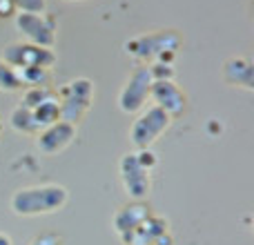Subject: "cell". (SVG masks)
I'll return each mask as SVG.
<instances>
[{
  "mask_svg": "<svg viewBox=\"0 0 254 245\" xmlns=\"http://www.w3.org/2000/svg\"><path fill=\"white\" fill-rule=\"evenodd\" d=\"M67 2H83V0H67Z\"/></svg>",
  "mask_w": 254,
  "mask_h": 245,
  "instance_id": "cell-22",
  "label": "cell"
},
{
  "mask_svg": "<svg viewBox=\"0 0 254 245\" xmlns=\"http://www.w3.org/2000/svg\"><path fill=\"white\" fill-rule=\"evenodd\" d=\"M54 96H58V89H54V87H27L25 94H22L20 105H25L27 110H34L40 103L49 101V98H54Z\"/></svg>",
  "mask_w": 254,
  "mask_h": 245,
  "instance_id": "cell-16",
  "label": "cell"
},
{
  "mask_svg": "<svg viewBox=\"0 0 254 245\" xmlns=\"http://www.w3.org/2000/svg\"><path fill=\"white\" fill-rule=\"evenodd\" d=\"M172 119L156 105H149L136 114L129 127V140L136 149H147L170 129Z\"/></svg>",
  "mask_w": 254,
  "mask_h": 245,
  "instance_id": "cell-4",
  "label": "cell"
},
{
  "mask_svg": "<svg viewBox=\"0 0 254 245\" xmlns=\"http://www.w3.org/2000/svg\"><path fill=\"white\" fill-rule=\"evenodd\" d=\"M179 47H181V36L174 29L152 31V34L136 36V38L125 43V52L136 61H145V65H152V62L172 65Z\"/></svg>",
  "mask_w": 254,
  "mask_h": 245,
  "instance_id": "cell-2",
  "label": "cell"
},
{
  "mask_svg": "<svg viewBox=\"0 0 254 245\" xmlns=\"http://www.w3.org/2000/svg\"><path fill=\"white\" fill-rule=\"evenodd\" d=\"M0 134H2V121H0Z\"/></svg>",
  "mask_w": 254,
  "mask_h": 245,
  "instance_id": "cell-23",
  "label": "cell"
},
{
  "mask_svg": "<svg viewBox=\"0 0 254 245\" xmlns=\"http://www.w3.org/2000/svg\"><path fill=\"white\" fill-rule=\"evenodd\" d=\"M223 80L230 87H241L246 92L254 89V65L250 58L234 56L223 62Z\"/></svg>",
  "mask_w": 254,
  "mask_h": 245,
  "instance_id": "cell-12",
  "label": "cell"
},
{
  "mask_svg": "<svg viewBox=\"0 0 254 245\" xmlns=\"http://www.w3.org/2000/svg\"><path fill=\"white\" fill-rule=\"evenodd\" d=\"M67 201H69V192L65 185L43 183L16 189L9 205L18 216H47L61 212Z\"/></svg>",
  "mask_w": 254,
  "mask_h": 245,
  "instance_id": "cell-1",
  "label": "cell"
},
{
  "mask_svg": "<svg viewBox=\"0 0 254 245\" xmlns=\"http://www.w3.org/2000/svg\"><path fill=\"white\" fill-rule=\"evenodd\" d=\"M16 13H45L47 0H13Z\"/></svg>",
  "mask_w": 254,
  "mask_h": 245,
  "instance_id": "cell-18",
  "label": "cell"
},
{
  "mask_svg": "<svg viewBox=\"0 0 254 245\" xmlns=\"http://www.w3.org/2000/svg\"><path fill=\"white\" fill-rule=\"evenodd\" d=\"M167 232H170L167 219L156 216V214H149L134 232L125 234V237H121V239H123L125 245H154L158 237H163V234H167Z\"/></svg>",
  "mask_w": 254,
  "mask_h": 245,
  "instance_id": "cell-13",
  "label": "cell"
},
{
  "mask_svg": "<svg viewBox=\"0 0 254 245\" xmlns=\"http://www.w3.org/2000/svg\"><path fill=\"white\" fill-rule=\"evenodd\" d=\"M29 245H63V237H58V234H54V232H43L31 239Z\"/></svg>",
  "mask_w": 254,
  "mask_h": 245,
  "instance_id": "cell-20",
  "label": "cell"
},
{
  "mask_svg": "<svg viewBox=\"0 0 254 245\" xmlns=\"http://www.w3.org/2000/svg\"><path fill=\"white\" fill-rule=\"evenodd\" d=\"M78 134V125H71L65 121H56L54 125L45 127L36 134V147L45 154V156H56V154L65 152L71 143L76 140Z\"/></svg>",
  "mask_w": 254,
  "mask_h": 245,
  "instance_id": "cell-10",
  "label": "cell"
},
{
  "mask_svg": "<svg viewBox=\"0 0 254 245\" xmlns=\"http://www.w3.org/2000/svg\"><path fill=\"white\" fill-rule=\"evenodd\" d=\"M152 83H154V76L149 65H145V62L138 65L129 74V78L125 80V85L121 87L119 110L123 114H138L140 110H145L149 101V92H152Z\"/></svg>",
  "mask_w": 254,
  "mask_h": 245,
  "instance_id": "cell-6",
  "label": "cell"
},
{
  "mask_svg": "<svg viewBox=\"0 0 254 245\" xmlns=\"http://www.w3.org/2000/svg\"><path fill=\"white\" fill-rule=\"evenodd\" d=\"M31 114H34V121H36V125H38L40 129L54 125L56 121H61V103H58V96H54V98H49V101L40 103L38 107H34V110H31Z\"/></svg>",
  "mask_w": 254,
  "mask_h": 245,
  "instance_id": "cell-14",
  "label": "cell"
},
{
  "mask_svg": "<svg viewBox=\"0 0 254 245\" xmlns=\"http://www.w3.org/2000/svg\"><path fill=\"white\" fill-rule=\"evenodd\" d=\"M134 154H136V158H138V163L145 167V170H149V172H152L154 167L158 165V156L152 152V147H147V149H136Z\"/></svg>",
  "mask_w": 254,
  "mask_h": 245,
  "instance_id": "cell-19",
  "label": "cell"
},
{
  "mask_svg": "<svg viewBox=\"0 0 254 245\" xmlns=\"http://www.w3.org/2000/svg\"><path fill=\"white\" fill-rule=\"evenodd\" d=\"M2 61L11 65L13 69H54L58 62V56L54 49L38 47V45L18 40L4 47Z\"/></svg>",
  "mask_w": 254,
  "mask_h": 245,
  "instance_id": "cell-5",
  "label": "cell"
},
{
  "mask_svg": "<svg viewBox=\"0 0 254 245\" xmlns=\"http://www.w3.org/2000/svg\"><path fill=\"white\" fill-rule=\"evenodd\" d=\"M0 245H13L11 237H9V234H4V232H0Z\"/></svg>",
  "mask_w": 254,
  "mask_h": 245,
  "instance_id": "cell-21",
  "label": "cell"
},
{
  "mask_svg": "<svg viewBox=\"0 0 254 245\" xmlns=\"http://www.w3.org/2000/svg\"><path fill=\"white\" fill-rule=\"evenodd\" d=\"M94 80L92 78H74L58 92V103H61V121L78 125L87 116L94 103Z\"/></svg>",
  "mask_w": 254,
  "mask_h": 245,
  "instance_id": "cell-3",
  "label": "cell"
},
{
  "mask_svg": "<svg viewBox=\"0 0 254 245\" xmlns=\"http://www.w3.org/2000/svg\"><path fill=\"white\" fill-rule=\"evenodd\" d=\"M9 125L13 127L16 131H20V134H38L40 127L36 125L34 121V114H31V110H27L25 105H18L16 110L9 114Z\"/></svg>",
  "mask_w": 254,
  "mask_h": 245,
  "instance_id": "cell-15",
  "label": "cell"
},
{
  "mask_svg": "<svg viewBox=\"0 0 254 245\" xmlns=\"http://www.w3.org/2000/svg\"><path fill=\"white\" fill-rule=\"evenodd\" d=\"M18 89H22V83H20V78H18V71L0 58V92L9 94V92H18Z\"/></svg>",
  "mask_w": 254,
  "mask_h": 245,
  "instance_id": "cell-17",
  "label": "cell"
},
{
  "mask_svg": "<svg viewBox=\"0 0 254 245\" xmlns=\"http://www.w3.org/2000/svg\"><path fill=\"white\" fill-rule=\"evenodd\" d=\"M149 98L154 101V105L161 107L172 121L183 116V112L188 110V94L176 85L174 78H158L152 83V92Z\"/></svg>",
  "mask_w": 254,
  "mask_h": 245,
  "instance_id": "cell-9",
  "label": "cell"
},
{
  "mask_svg": "<svg viewBox=\"0 0 254 245\" xmlns=\"http://www.w3.org/2000/svg\"><path fill=\"white\" fill-rule=\"evenodd\" d=\"M152 214V207L145 201H129L127 205H123L112 219V225H114L116 234L119 237H125V234L134 232L140 223H143L147 216Z\"/></svg>",
  "mask_w": 254,
  "mask_h": 245,
  "instance_id": "cell-11",
  "label": "cell"
},
{
  "mask_svg": "<svg viewBox=\"0 0 254 245\" xmlns=\"http://www.w3.org/2000/svg\"><path fill=\"white\" fill-rule=\"evenodd\" d=\"M13 25H16V29L25 38V43L47 47V49L56 47L58 22L49 13H16Z\"/></svg>",
  "mask_w": 254,
  "mask_h": 245,
  "instance_id": "cell-7",
  "label": "cell"
},
{
  "mask_svg": "<svg viewBox=\"0 0 254 245\" xmlns=\"http://www.w3.org/2000/svg\"><path fill=\"white\" fill-rule=\"evenodd\" d=\"M119 174H121V183H123V189L127 196H129V201H145V198L149 196V189H152V172L140 165L134 152L121 156Z\"/></svg>",
  "mask_w": 254,
  "mask_h": 245,
  "instance_id": "cell-8",
  "label": "cell"
}]
</instances>
